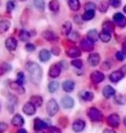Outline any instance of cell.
<instances>
[{"instance_id": "cell-1", "label": "cell", "mask_w": 126, "mask_h": 133, "mask_svg": "<svg viewBox=\"0 0 126 133\" xmlns=\"http://www.w3.org/2000/svg\"><path fill=\"white\" fill-rule=\"evenodd\" d=\"M25 67L26 70L28 71V73L30 74L31 82L35 85H39L42 80V76H43V71H42V68L40 67V65L37 64L36 62L29 61V62L26 63Z\"/></svg>"}, {"instance_id": "cell-2", "label": "cell", "mask_w": 126, "mask_h": 133, "mask_svg": "<svg viewBox=\"0 0 126 133\" xmlns=\"http://www.w3.org/2000/svg\"><path fill=\"white\" fill-rule=\"evenodd\" d=\"M87 116H88V118L92 122H101L103 119V115H102V113L98 109H96V108L94 107L89 108L88 111H87Z\"/></svg>"}, {"instance_id": "cell-3", "label": "cell", "mask_w": 126, "mask_h": 133, "mask_svg": "<svg viewBox=\"0 0 126 133\" xmlns=\"http://www.w3.org/2000/svg\"><path fill=\"white\" fill-rule=\"evenodd\" d=\"M59 110V106L54 99H51L48 100V104H47V113L48 114V116H54V115L58 112Z\"/></svg>"}, {"instance_id": "cell-4", "label": "cell", "mask_w": 126, "mask_h": 133, "mask_svg": "<svg viewBox=\"0 0 126 133\" xmlns=\"http://www.w3.org/2000/svg\"><path fill=\"white\" fill-rule=\"evenodd\" d=\"M114 22L119 27H125L126 26V18L121 14V13H116L113 17Z\"/></svg>"}, {"instance_id": "cell-5", "label": "cell", "mask_w": 126, "mask_h": 133, "mask_svg": "<svg viewBox=\"0 0 126 133\" xmlns=\"http://www.w3.org/2000/svg\"><path fill=\"white\" fill-rule=\"evenodd\" d=\"M108 124L111 127H117L120 123V118H119L118 115L116 114H111L107 118Z\"/></svg>"}, {"instance_id": "cell-6", "label": "cell", "mask_w": 126, "mask_h": 133, "mask_svg": "<svg viewBox=\"0 0 126 133\" xmlns=\"http://www.w3.org/2000/svg\"><path fill=\"white\" fill-rule=\"evenodd\" d=\"M61 73V65L60 63H55L51 66L48 70V76L52 78H57Z\"/></svg>"}, {"instance_id": "cell-7", "label": "cell", "mask_w": 126, "mask_h": 133, "mask_svg": "<svg viewBox=\"0 0 126 133\" xmlns=\"http://www.w3.org/2000/svg\"><path fill=\"white\" fill-rule=\"evenodd\" d=\"M80 47H81V49L83 52H91L93 48H94V43L86 38V39L82 40L81 44H80Z\"/></svg>"}, {"instance_id": "cell-8", "label": "cell", "mask_w": 126, "mask_h": 133, "mask_svg": "<svg viewBox=\"0 0 126 133\" xmlns=\"http://www.w3.org/2000/svg\"><path fill=\"white\" fill-rule=\"evenodd\" d=\"M104 79L105 75L102 72H100V71H94L90 75V80L94 84H99V83L104 81Z\"/></svg>"}, {"instance_id": "cell-9", "label": "cell", "mask_w": 126, "mask_h": 133, "mask_svg": "<svg viewBox=\"0 0 126 133\" xmlns=\"http://www.w3.org/2000/svg\"><path fill=\"white\" fill-rule=\"evenodd\" d=\"M17 46H18V41L16 40L14 37H9L5 41V47L10 52L15 51L16 49H17Z\"/></svg>"}, {"instance_id": "cell-10", "label": "cell", "mask_w": 126, "mask_h": 133, "mask_svg": "<svg viewBox=\"0 0 126 133\" xmlns=\"http://www.w3.org/2000/svg\"><path fill=\"white\" fill-rule=\"evenodd\" d=\"M22 111L27 116H32L36 113V106H34L31 102H27L24 104V106L22 108Z\"/></svg>"}, {"instance_id": "cell-11", "label": "cell", "mask_w": 126, "mask_h": 133, "mask_svg": "<svg viewBox=\"0 0 126 133\" xmlns=\"http://www.w3.org/2000/svg\"><path fill=\"white\" fill-rule=\"evenodd\" d=\"M66 55L71 58H77L79 56H81L82 52H81V49L77 48V47H72L67 50Z\"/></svg>"}, {"instance_id": "cell-12", "label": "cell", "mask_w": 126, "mask_h": 133, "mask_svg": "<svg viewBox=\"0 0 126 133\" xmlns=\"http://www.w3.org/2000/svg\"><path fill=\"white\" fill-rule=\"evenodd\" d=\"M48 127V123L44 121H42L41 118H35L34 119V129L36 131H41L43 129H46Z\"/></svg>"}, {"instance_id": "cell-13", "label": "cell", "mask_w": 126, "mask_h": 133, "mask_svg": "<svg viewBox=\"0 0 126 133\" xmlns=\"http://www.w3.org/2000/svg\"><path fill=\"white\" fill-rule=\"evenodd\" d=\"M61 104H62V106L65 109H71V108L74 107V100L72 97L70 96H64L62 99H61Z\"/></svg>"}, {"instance_id": "cell-14", "label": "cell", "mask_w": 126, "mask_h": 133, "mask_svg": "<svg viewBox=\"0 0 126 133\" xmlns=\"http://www.w3.org/2000/svg\"><path fill=\"white\" fill-rule=\"evenodd\" d=\"M85 122L82 119H76L73 122V130L75 132H81L85 129Z\"/></svg>"}, {"instance_id": "cell-15", "label": "cell", "mask_w": 126, "mask_h": 133, "mask_svg": "<svg viewBox=\"0 0 126 133\" xmlns=\"http://www.w3.org/2000/svg\"><path fill=\"white\" fill-rule=\"evenodd\" d=\"M43 37L46 39V40L50 41V42H54V41L58 40V37L56 36V34L54 32H52L51 30H46L43 32Z\"/></svg>"}, {"instance_id": "cell-16", "label": "cell", "mask_w": 126, "mask_h": 133, "mask_svg": "<svg viewBox=\"0 0 126 133\" xmlns=\"http://www.w3.org/2000/svg\"><path fill=\"white\" fill-rule=\"evenodd\" d=\"M87 59H88V62L91 66H97L98 63L100 62V56H99L98 54L93 52V54H90V55H89Z\"/></svg>"}, {"instance_id": "cell-17", "label": "cell", "mask_w": 126, "mask_h": 133, "mask_svg": "<svg viewBox=\"0 0 126 133\" xmlns=\"http://www.w3.org/2000/svg\"><path fill=\"white\" fill-rule=\"evenodd\" d=\"M62 89L66 92H72L75 89V83L71 80H67L62 84Z\"/></svg>"}, {"instance_id": "cell-18", "label": "cell", "mask_w": 126, "mask_h": 133, "mask_svg": "<svg viewBox=\"0 0 126 133\" xmlns=\"http://www.w3.org/2000/svg\"><path fill=\"white\" fill-rule=\"evenodd\" d=\"M123 77H124V74H123L120 70H117V71L113 72V73L110 75V80H111V82H114V83H117V82L120 81Z\"/></svg>"}, {"instance_id": "cell-19", "label": "cell", "mask_w": 126, "mask_h": 133, "mask_svg": "<svg viewBox=\"0 0 126 133\" xmlns=\"http://www.w3.org/2000/svg\"><path fill=\"white\" fill-rule=\"evenodd\" d=\"M39 58L42 62H47L48 59L51 58V52L48 51V50H41L40 52H39Z\"/></svg>"}, {"instance_id": "cell-20", "label": "cell", "mask_w": 126, "mask_h": 133, "mask_svg": "<svg viewBox=\"0 0 126 133\" xmlns=\"http://www.w3.org/2000/svg\"><path fill=\"white\" fill-rule=\"evenodd\" d=\"M11 26V22L8 19H2L0 21V34L5 33Z\"/></svg>"}, {"instance_id": "cell-21", "label": "cell", "mask_w": 126, "mask_h": 133, "mask_svg": "<svg viewBox=\"0 0 126 133\" xmlns=\"http://www.w3.org/2000/svg\"><path fill=\"white\" fill-rule=\"evenodd\" d=\"M115 94V90L114 88H111V85H106L103 89V95L106 98H110L111 96H114Z\"/></svg>"}, {"instance_id": "cell-22", "label": "cell", "mask_w": 126, "mask_h": 133, "mask_svg": "<svg viewBox=\"0 0 126 133\" xmlns=\"http://www.w3.org/2000/svg\"><path fill=\"white\" fill-rule=\"evenodd\" d=\"M23 123H24V119L22 118L20 115L17 114L14 116V118L12 119V124L15 126H22L23 125Z\"/></svg>"}, {"instance_id": "cell-23", "label": "cell", "mask_w": 126, "mask_h": 133, "mask_svg": "<svg viewBox=\"0 0 126 133\" xmlns=\"http://www.w3.org/2000/svg\"><path fill=\"white\" fill-rule=\"evenodd\" d=\"M10 87H11V89L13 90H15V91L20 93V94L24 93V88L22 87V85L19 84L18 82H12L11 84H10Z\"/></svg>"}, {"instance_id": "cell-24", "label": "cell", "mask_w": 126, "mask_h": 133, "mask_svg": "<svg viewBox=\"0 0 126 133\" xmlns=\"http://www.w3.org/2000/svg\"><path fill=\"white\" fill-rule=\"evenodd\" d=\"M71 30H72V23L70 22H65L63 23L62 27H61V32L63 35H66L68 36L71 33Z\"/></svg>"}, {"instance_id": "cell-25", "label": "cell", "mask_w": 126, "mask_h": 133, "mask_svg": "<svg viewBox=\"0 0 126 133\" xmlns=\"http://www.w3.org/2000/svg\"><path fill=\"white\" fill-rule=\"evenodd\" d=\"M99 38V33L96 29H91L87 32V39L92 41L93 43H95Z\"/></svg>"}, {"instance_id": "cell-26", "label": "cell", "mask_w": 126, "mask_h": 133, "mask_svg": "<svg viewBox=\"0 0 126 133\" xmlns=\"http://www.w3.org/2000/svg\"><path fill=\"white\" fill-rule=\"evenodd\" d=\"M68 5H69L71 10H73L75 12L79 11L80 8H81V3H80L79 0H69L68 1Z\"/></svg>"}, {"instance_id": "cell-27", "label": "cell", "mask_w": 126, "mask_h": 133, "mask_svg": "<svg viewBox=\"0 0 126 133\" xmlns=\"http://www.w3.org/2000/svg\"><path fill=\"white\" fill-rule=\"evenodd\" d=\"M30 102L33 104L34 106L40 107V106H42V104H43V98L39 95H33L31 97V99H30Z\"/></svg>"}, {"instance_id": "cell-28", "label": "cell", "mask_w": 126, "mask_h": 133, "mask_svg": "<svg viewBox=\"0 0 126 133\" xmlns=\"http://www.w3.org/2000/svg\"><path fill=\"white\" fill-rule=\"evenodd\" d=\"M81 97L82 100L85 101H91L94 98V94L91 91H87V90H83L81 92Z\"/></svg>"}, {"instance_id": "cell-29", "label": "cell", "mask_w": 126, "mask_h": 133, "mask_svg": "<svg viewBox=\"0 0 126 133\" xmlns=\"http://www.w3.org/2000/svg\"><path fill=\"white\" fill-rule=\"evenodd\" d=\"M114 29H115V26L111 22H105L103 23V31H105V32L111 33L114 31Z\"/></svg>"}, {"instance_id": "cell-30", "label": "cell", "mask_w": 126, "mask_h": 133, "mask_svg": "<svg viewBox=\"0 0 126 133\" xmlns=\"http://www.w3.org/2000/svg\"><path fill=\"white\" fill-rule=\"evenodd\" d=\"M48 8H50L51 11L54 12V13L58 12V10H59V2L57 0H52V1H50Z\"/></svg>"}, {"instance_id": "cell-31", "label": "cell", "mask_w": 126, "mask_h": 133, "mask_svg": "<svg viewBox=\"0 0 126 133\" xmlns=\"http://www.w3.org/2000/svg\"><path fill=\"white\" fill-rule=\"evenodd\" d=\"M48 91H50V92H52V93L55 92L56 90L59 89V83L56 81L51 82L48 85Z\"/></svg>"}, {"instance_id": "cell-32", "label": "cell", "mask_w": 126, "mask_h": 133, "mask_svg": "<svg viewBox=\"0 0 126 133\" xmlns=\"http://www.w3.org/2000/svg\"><path fill=\"white\" fill-rule=\"evenodd\" d=\"M19 40L22 41V42H26V41H28L30 39V33L25 29H22L20 32H19Z\"/></svg>"}, {"instance_id": "cell-33", "label": "cell", "mask_w": 126, "mask_h": 133, "mask_svg": "<svg viewBox=\"0 0 126 133\" xmlns=\"http://www.w3.org/2000/svg\"><path fill=\"white\" fill-rule=\"evenodd\" d=\"M10 70H12V66L7 62H3L0 65V75L4 74V73H7Z\"/></svg>"}, {"instance_id": "cell-34", "label": "cell", "mask_w": 126, "mask_h": 133, "mask_svg": "<svg viewBox=\"0 0 126 133\" xmlns=\"http://www.w3.org/2000/svg\"><path fill=\"white\" fill-rule=\"evenodd\" d=\"M99 38L101 39L102 42L108 43V42H110V40H111V33H108V32L102 31V32L99 34Z\"/></svg>"}, {"instance_id": "cell-35", "label": "cell", "mask_w": 126, "mask_h": 133, "mask_svg": "<svg viewBox=\"0 0 126 133\" xmlns=\"http://www.w3.org/2000/svg\"><path fill=\"white\" fill-rule=\"evenodd\" d=\"M95 16V11H85V13L82 16L83 21H90Z\"/></svg>"}, {"instance_id": "cell-36", "label": "cell", "mask_w": 126, "mask_h": 133, "mask_svg": "<svg viewBox=\"0 0 126 133\" xmlns=\"http://www.w3.org/2000/svg\"><path fill=\"white\" fill-rule=\"evenodd\" d=\"M34 6L39 11H43L45 9V0H34Z\"/></svg>"}, {"instance_id": "cell-37", "label": "cell", "mask_w": 126, "mask_h": 133, "mask_svg": "<svg viewBox=\"0 0 126 133\" xmlns=\"http://www.w3.org/2000/svg\"><path fill=\"white\" fill-rule=\"evenodd\" d=\"M115 101L117 104H120V105H123V104L126 103V97L122 94H117V95L115 97Z\"/></svg>"}, {"instance_id": "cell-38", "label": "cell", "mask_w": 126, "mask_h": 133, "mask_svg": "<svg viewBox=\"0 0 126 133\" xmlns=\"http://www.w3.org/2000/svg\"><path fill=\"white\" fill-rule=\"evenodd\" d=\"M16 7V4H15V1H13V0H9L6 4V10H7L8 13H11Z\"/></svg>"}, {"instance_id": "cell-39", "label": "cell", "mask_w": 126, "mask_h": 133, "mask_svg": "<svg viewBox=\"0 0 126 133\" xmlns=\"http://www.w3.org/2000/svg\"><path fill=\"white\" fill-rule=\"evenodd\" d=\"M71 64L74 67H76V68H78V69H80V68L82 67V61L81 59H78V58L73 59V60L71 61Z\"/></svg>"}, {"instance_id": "cell-40", "label": "cell", "mask_w": 126, "mask_h": 133, "mask_svg": "<svg viewBox=\"0 0 126 133\" xmlns=\"http://www.w3.org/2000/svg\"><path fill=\"white\" fill-rule=\"evenodd\" d=\"M115 57H116V59L119 60V61H123V60L126 58L125 52H123V51H119V52H117L116 54H115Z\"/></svg>"}, {"instance_id": "cell-41", "label": "cell", "mask_w": 126, "mask_h": 133, "mask_svg": "<svg viewBox=\"0 0 126 133\" xmlns=\"http://www.w3.org/2000/svg\"><path fill=\"white\" fill-rule=\"evenodd\" d=\"M95 9H96V5L92 2H87L85 5V11H95Z\"/></svg>"}, {"instance_id": "cell-42", "label": "cell", "mask_w": 126, "mask_h": 133, "mask_svg": "<svg viewBox=\"0 0 126 133\" xmlns=\"http://www.w3.org/2000/svg\"><path fill=\"white\" fill-rule=\"evenodd\" d=\"M108 7H109V5L106 1H102L100 4H99V6H98V9H99V11L102 12V13H104L108 10Z\"/></svg>"}, {"instance_id": "cell-43", "label": "cell", "mask_w": 126, "mask_h": 133, "mask_svg": "<svg viewBox=\"0 0 126 133\" xmlns=\"http://www.w3.org/2000/svg\"><path fill=\"white\" fill-rule=\"evenodd\" d=\"M24 80H25V77H24V74L22 73V72H19L18 73V76H17V81L19 84L20 85H23V83H24Z\"/></svg>"}, {"instance_id": "cell-44", "label": "cell", "mask_w": 126, "mask_h": 133, "mask_svg": "<svg viewBox=\"0 0 126 133\" xmlns=\"http://www.w3.org/2000/svg\"><path fill=\"white\" fill-rule=\"evenodd\" d=\"M109 3L114 8H118L121 4V0H109Z\"/></svg>"}, {"instance_id": "cell-45", "label": "cell", "mask_w": 126, "mask_h": 133, "mask_svg": "<svg viewBox=\"0 0 126 133\" xmlns=\"http://www.w3.org/2000/svg\"><path fill=\"white\" fill-rule=\"evenodd\" d=\"M68 36H69V39H71L72 41H76V40H78L79 39L80 34H79L78 32H76V31H73V32H71Z\"/></svg>"}, {"instance_id": "cell-46", "label": "cell", "mask_w": 126, "mask_h": 133, "mask_svg": "<svg viewBox=\"0 0 126 133\" xmlns=\"http://www.w3.org/2000/svg\"><path fill=\"white\" fill-rule=\"evenodd\" d=\"M47 133H61V130L58 129L57 127L51 126V127H48V130H47Z\"/></svg>"}, {"instance_id": "cell-47", "label": "cell", "mask_w": 126, "mask_h": 133, "mask_svg": "<svg viewBox=\"0 0 126 133\" xmlns=\"http://www.w3.org/2000/svg\"><path fill=\"white\" fill-rule=\"evenodd\" d=\"M35 49H36V47H35L33 44H31V43H27V44L25 45V50L27 52H34Z\"/></svg>"}, {"instance_id": "cell-48", "label": "cell", "mask_w": 126, "mask_h": 133, "mask_svg": "<svg viewBox=\"0 0 126 133\" xmlns=\"http://www.w3.org/2000/svg\"><path fill=\"white\" fill-rule=\"evenodd\" d=\"M8 128V125L5 123V122H0V133L5 132Z\"/></svg>"}, {"instance_id": "cell-49", "label": "cell", "mask_w": 126, "mask_h": 133, "mask_svg": "<svg viewBox=\"0 0 126 133\" xmlns=\"http://www.w3.org/2000/svg\"><path fill=\"white\" fill-rule=\"evenodd\" d=\"M59 123L63 126V127H65V126L68 124V119H67V118H64V117H63V118H60Z\"/></svg>"}, {"instance_id": "cell-50", "label": "cell", "mask_w": 126, "mask_h": 133, "mask_svg": "<svg viewBox=\"0 0 126 133\" xmlns=\"http://www.w3.org/2000/svg\"><path fill=\"white\" fill-rule=\"evenodd\" d=\"M52 54H53L54 56H59L60 55V49L58 47H53L52 49Z\"/></svg>"}, {"instance_id": "cell-51", "label": "cell", "mask_w": 126, "mask_h": 133, "mask_svg": "<svg viewBox=\"0 0 126 133\" xmlns=\"http://www.w3.org/2000/svg\"><path fill=\"white\" fill-rule=\"evenodd\" d=\"M74 19H75V22H77L78 24L82 22V17H81V16H76L74 18Z\"/></svg>"}, {"instance_id": "cell-52", "label": "cell", "mask_w": 126, "mask_h": 133, "mask_svg": "<svg viewBox=\"0 0 126 133\" xmlns=\"http://www.w3.org/2000/svg\"><path fill=\"white\" fill-rule=\"evenodd\" d=\"M102 68L105 69V70H109V69L111 68V64L108 62V61H106V62H104L102 64Z\"/></svg>"}, {"instance_id": "cell-53", "label": "cell", "mask_w": 126, "mask_h": 133, "mask_svg": "<svg viewBox=\"0 0 126 133\" xmlns=\"http://www.w3.org/2000/svg\"><path fill=\"white\" fill-rule=\"evenodd\" d=\"M103 133H115V131H114V130L111 129H105L103 131Z\"/></svg>"}, {"instance_id": "cell-54", "label": "cell", "mask_w": 126, "mask_h": 133, "mask_svg": "<svg viewBox=\"0 0 126 133\" xmlns=\"http://www.w3.org/2000/svg\"><path fill=\"white\" fill-rule=\"evenodd\" d=\"M120 71H121V72H122V73H123L124 75H126V65H124V66L121 67V69H120Z\"/></svg>"}, {"instance_id": "cell-55", "label": "cell", "mask_w": 126, "mask_h": 133, "mask_svg": "<svg viewBox=\"0 0 126 133\" xmlns=\"http://www.w3.org/2000/svg\"><path fill=\"white\" fill-rule=\"evenodd\" d=\"M18 133H27V131L24 128H20V129L18 130Z\"/></svg>"}, {"instance_id": "cell-56", "label": "cell", "mask_w": 126, "mask_h": 133, "mask_svg": "<svg viewBox=\"0 0 126 133\" xmlns=\"http://www.w3.org/2000/svg\"><path fill=\"white\" fill-rule=\"evenodd\" d=\"M122 51H123V52H126V41L122 44Z\"/></svg>"}, {"instance_id": "cell-57", "label": "cell", "mask_w": 126, "mask_h": 133, "mask_svg": "<svg viewBox=\"0 0 126 133\" xmlns=\"http://www.w3.org/2000/svg\"><path fill=\"white\" fill-rule=\"evenodd\" d=\"M123 12H124V13H126V5L124 6V8H123Z\"/></svg>"}, {"instance_id": "cell-58", "label": "cell", "mask_w": 126, "mask_h": 133, "mask_svg": "<svg viewBox=\"0 0 126 133\" xmlns=\"http://www.w3.org/2000/svg\"><path fill=\"white\" fill-rule=\"evenodd\" d=\"M123 122H124V124H125V126H126V118H124V119H123Z\"/></svg>"}, {"instance_id": "cell-59", "label": "cell", "mask_w": 126, "mask_h": 133, "mask_svg": "<svg viewBox=\"0 0 126 133\" xmlns=\"http://www.w3.org/2000/svg\"><path fill=\"white\" fill-rule=\"evenodd\" d=\"M19 1H22V2H24V1H26V0H19Z\"/></svg>"}, {"instance_id": "cell-60", "label": "cell", "mask_w": 126, "mask_h": 133, "mask_svg": "<svg viewBox=\"0 0 126 133\" xmlns=\"http://www.w3.org/2000/svg\"><path fill=\"white\" fill-rule=\"evenodd\" d=\"M37 133H40V132H37Z\"/></svg>"}]
</instances>
